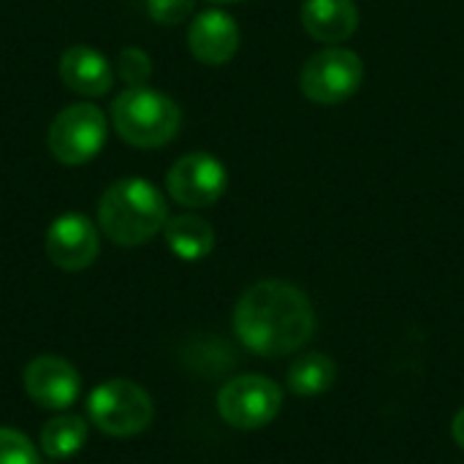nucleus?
<instances>
[{"mask_svg": "<svg viewBox=\"0 0 464 464\" xmlns=\"http://www.w3.org/2000/svg\"><path fill=\"white\" fill-rule=\"evenodd\" d=\"M239 343L258 356H288L304 348L315 332V310L302 288L285 280L250 285L234 307Z\"/></svg>", "mask_w": 464, "mask_h": 464, "instance_id": "1", "label": "nucleus"}, {"mask_svg": "<svg viewBox=\"0 0 464 464\" xmlns=\"http://www.w3.org/2000/svg\"><path fill=\"white\" fill-rule=\"evenodd\" d=\"M169 220L166 196L141 177L111 182L98 201V228L120 247H139L158 237Z\"/></svg>", "mask_w": 464, "mask_h": 464, "instance_id": "2", "label": "nucleus"}, {"mask_svg": "<svg viewBox=\"0 0 464 464\" xmlns=\"http://www.w3.org/2000/svg\"><path fill=\"white\" fill-rule=\"evenodd\" d=\"M111 125L125 144L155 150L177 136L182 125V109L174 98L147 84L125 87L111 103Z\"/></svg>", "mask_w": 464, "mask_h": 464, "instance_id": "3", "label": "nucleus"}, {"mask_svg": "<svg viewBox=\"0 0 464 464\" xmlns=\"http://www.w3.org/2000/svg\"><path fill=\"white\" fill-rule=\"evenodd\" d=\"M152 397L133 381L111 378L87 397V419L111 438H133L152 424Z\"/></svg>", "mask_w": 464, "mask_h": 464, "instance_id": "4", "label": "nucleus"}, {"mask_svg": "<svg viewBox=\"0 0 464 464\" xmlns=\"http://www.w3.org/2000/svg\"><path fill=\"white\" fill-rule=\"evenodd\" d=\"M109 122L95 103H71L52 120L46 144L57 163L82 166L103 150Z\"/></svg>", "mask_w": 464, "mask_h": 464, "instance_id": "5", "label": "nucleus"}, {"mask_svg": "<svg viewBox=\"0 0 464 464\" xmlns=\"http://www.w3.org/2000/svg\"><path fill=\"white\" fill-rule=\"evenodd\" d=\"M364 79V63L353 49L326 46L315 52L299 76V87L304 98L321 106H334L353 98Z\"/></svg>", "mask_w": 464, "mask_h": 464, "instance_id": "6", "label": "nucleus"}, {"mask_svg": "<svg viewBox=\"0 0 464 464\" xmlns=\"http://www.w3.org/2000/svg\"><path fill=\"white\" fill-rule=\"evenodd\" d=\"M283 389L264 375H239L220 386L218 413L234 430H261L277 419Z\"/></svg>", "mask_w": 464, "mask_h": 464, "instance_id": "7", "label": "nucleus"}, {"mask_svg": "<svg viewBox=\"0 0 464 464\" xmlns=\"http://www.w3.org/2000/svg\"><path fill=\"white\" fill-rule=\"evenodd\" d=\"M226 188H228V171L209 152L182 155L166 174L169 196L188 209H204L218 204Z\"/></svg>", "mask_w": 464, "mask_h": 464, "instance_id": "8", "label": "nucleus"}, {"mask_svg": "<svg viewBox=\"0 0 464 464\" xmlns=\"http://www.w3.org/2000/svg\"><path fill=\"white\" fill-rule=\"evenodd\" d=\"M46 258L63 272L87 269L101 253V231L82 212H65L52 220L44 237Z\"/></svg>", "mask_w": 464, "mask_h": 464, "instance_id": "9", "label": "nucleus"}, {"mask_svg": "<svg viewBox=\"0 0 464 464\" xmlns=\"http://www.w3.org/2000/svg\"><path fill=\"white\" fill-rule=\"evenodd\" d=\"M27 397L44 411H65L82 394V378L71 362L63 356H35L22 375Z\"/></svg>", "mask_w": 464, "mask_h": 464, "instance_id": "10", "label": "nucleus"}, {"mask_svg": "<svg viewBox=\"0 0 464 464\" xmlns=\"http://www.w3.org/2000/svg\"><path fill=\"white\" fill-rule=\"evenodd\" d=\"M239 38H242L239 24L234 22L231 14H226L220 8H209V11L198 14L188 30L190 54L201 65H212V68L234 60V54L239 49Z\"/></svg>", "mask_w": 464, "mask_h": 464, "instance_id": "11", "label": "nucleus"}, {"mask_svg": "<svg viewBox=\"0 0 464 464\" xmlns=\"http://www.w3.org/2000/svg\"><path fill=\"white\" fill-rule=\"evenodd\" d=\"M63 84L84 98H101L114 84V68L109 57L87 44H73L60 54Z\"/></svg>", "mask_w": 464, "mask_h": 464, "instance_id": "12", "label": "nucleus"}, {"mask_svg": "<svg viewBox=\"0 0 464 464\" xmlns=\"http://www.w3.org/2000/svg\"><path fill=\"white\" fill-rule=\"evenodd\" d=\"M302 24L321 44H343L359 27L356 0H304Z\"/></svg>", "mask_w": 464, "mask_h": 464, "instance_id": "13", "label": "nucleus"}, {"mask_svg": "<svg viewBox=\"0 0 464 464\" xmlns=\"http://www.w3.org/2000/svg\"><path fill=\"white\" fill-rule=\"evenodd\" d=\"M163 239L179 261H201L215 250V228L198 215H174L163 226Z\"/></svg>", "mask_w": 464, "mask_h": 464, "instance_id": "14", "label": "nucleus"}, {"mask_svg": "<svg viewBox=\"0 0 464 464\" xmlns=\"http://www.w3.org/2000/svg\"><path fill=\"white\" fill-rule=\"evenodd\" d=\"M84 443H87V421L73 413L49 419L38 435V446L49 459H68L79 454Z\"/></svg>", "mask_w": 464, "mask_h": 464, "instance_id": "15", "label": "nucleus"}, {"mask_svg": "<svg viewBox=\"0 0 464 464\" xmlns=\"http://www.w3.org/2000/svg\"><path fill=\"white\" fill-rule=\"evenodd\" d=\"M337 367L326 353H307L288 370V389L299 397H315L332 389Z\"/></svg>", "mask_w": 464, "mask_h": 464, "instance_id": "16", "label": "nucleus"}, {"mask_svg": "<svg viewBox=\"0 0 464 464\" xmlns=\"http://www.w3.org/2000/svg\"><path fill=\"white\" fill-rule=\"evenodd\" d=\"M117 76L128 84V87H141L147 84V79L152 76V60L144 49L139 46H128L120 52L117 57Z\"/></svg>", "mask_w": 464, "mask_h": 464, "instance_id": "17", "label": "nucleus"}, {"mask_svg": "<svg viewBox=\"0 0 464 464\" xmlns=\"http://www.w3.org/2000/svg\"><path fill=\"white\" fill-rule=\"evenodd\" d=\"M0 464H41V459L22 432L0 427Z\"/></svg>", "mask_w": 464, "mask_h": 464, "instance_id": "18", "label": "nucleus"}, {"mask_svg": "<svg viewBox=\"0 0 464 464\" xmlns=\"http://www.w3.org/2000/svg\"><path fill=\"white\" fill-rule=\"evenodd\" d=\"M196 8V0H147V14L158 24H179Z\"/></svg>", "mask_w": 464, "mask_h": 464, "instance_id": "19", "label": "nucleus"}, {"mask_svg": "<svg viewBox=\"0 0 464 464\" xmlns=\"http://www.w3.org/2000/svg\"><path fill=\"white\" fill-rule=\"evenodd\" d=\"M451 435H454V440H457V446L464 449V408L454 416V424H451Z\"/></svg>", "mask_w": 464, "mask_h": 464, "instance_id": "20", "label": "nucleus"}, {"mask_svg": "<svg viewBox=\"0 0 464 464\" xmlns=\"http://www.w3.org/2000/svg\"><path fill=\"white\" fill-rule=\"evenodd\" d=\"M209 3H215V5H228V3H239V0H209Z\"/></svg>", "mask_w": 464, "mask_h": 464, "instance_id": "21", "label": "nucleus"}]
</instances>
